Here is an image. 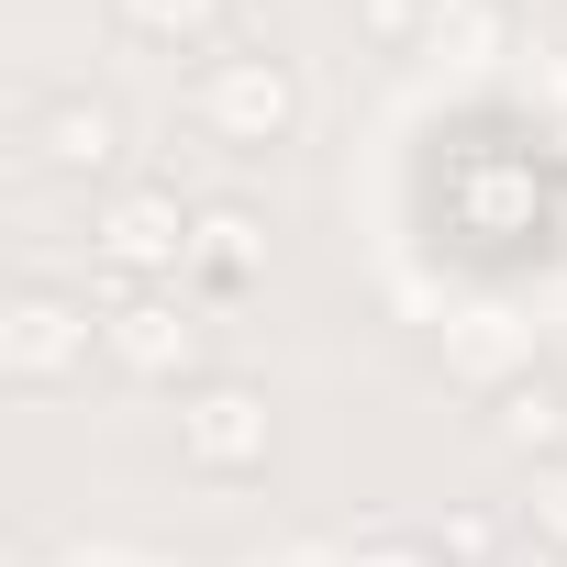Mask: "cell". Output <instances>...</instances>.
Wrapping results in <instances>:
<instances>
[{
	"instance_id": "cell-1",
	"label": "cell",
	"mask_w": 567,
	"mask_h": 567,
	"mask_svg": "<svg viewBox=\"0 0 567 567\" xmlns=\"http://www.w3.org/2000/svg\"><path fill=\"white\" fill-rule=\"evenodd\" d=\"M189 212H178V189H112L101 200V267L112 278H156V267H189Z\"/></svg>"
},
{
	"instance_id": "cell-2",
	"label": "cell",
	"mask_w": 567,
	"mask_h": 567,
	"mask_svg": "<svg viewBox=\"0 0 567 567\" xmlns=\"http://www.w3.org/2000/svg\"><path fill=\"white\" fill-rule=\"evenodd\" d=\"M200 123L212 134H234V145H267L278 123H290V68L278 56H223V68H200Z\"/></svg>"
},
{
	"instance_id": "cell-3",
	"label": "cell",
	"mask_w": 567,
	"mask_h": 567,
	"mask_svg": "<svg viewBox=\"0 0 567 567\" xmlns=\"http://www.w3.org/2000/svg\"><path fill=\"white\" fill-rule=\"evenodd\" d=\"M178 445H189V467L234 478V467H256V456H267V401H256L245 379H212V390L178 412Z\"/></svg>"
},
{
	"instance_id": "cell-4",
	"label": "cell",
	"mask_w": 567,
	"mask_h": 567,
	"mask_svg": "<svg viewBox=\"0 0 567 567\" xmlns=\"http://www.w3.org/2000/svg\"><path fill=\"white\" fill-rule=\"evenodd\" d=\"M101 346H112L134 379H167V368H189V357H200V323H189L178 301H145V290H134V301L112 312V334H101Z\"/></svg>"
},
{
	"instance_id": "cell-5",
	"label": "cell",
	"mask_w": 567,
	"mask_h": 567,
	"mask_svg": "<svg viewBox=\"0 0 567 567\" xmlns=\"http://www.w3.org/2000/svg\"><path fill=\"white\" fill-rule=\"evenodd\" d=\"M90 357V312H68L56 290H23V312H12V368L23 379H68Z\"/></svg>"
},
{
	"instance_id": "cell-6",
	"label": "cell",
	"mask_w": 567,
	"mask_h": 567,
	"mask_svg": "<svg viewBox=\"0 0 567 567\" xmlns=\"http://www.w3.org/2000/svg\"><path fill=\"white\" fill-rule=\"evenodd\" d=\"M34 145H45V167H68V178H101V167L123 156V123H112L101 101H56Z\"/></svg>"
},
{
	"instance_id": "cell-7",
	"label": "cell",
	"mask_w": 567,
	"mask_h": 567,
	"mask_svg": "<svg viewBox=\"0 0 567 567\" xmlns=\"http://www.w3.org/2000/svg\"><path fill=\"white\" fill-rule=\"evenodd\" d=\"M567 434V390L556 379H512L501 390V445H556Z\"/></svg>"
},
{
	"instance_id": "cell-8",
	"label": "cell",
	"mask_w": 567,
	"mask_h": 567,
	"mask_svg": "<svg viewBox=\"0 0 567 567\" xmlns=\"http://www.w3.org/2000/svg\"><path fill=\"white\" fill-rule=\"evenodd\" d=\"M189 256H200L212 278H245V267H256V223H245V212L223 200V212H200V234H189Z\"/></svg>"
},
{
	"instance_id": "cell-9",
	"label": "cell",
	"mask_w": 567,
	"mask_h": 567,
	"mask_svg": "<svg viewBox=\"0 0 567 567\" xmlns=\"http://www.w3.org/2000/svg\"><path fill=\"white\" fill-rule=\"evenodd\" d=\"M112 12H123L145 45H189V34H212V12H223V0H112Z\"/></svg>"
},
{
	"instance_id": "cell-10",
	"label": "cell",
	"mask_w": 567,
	"mask_h": 567,
	"mask_svg": "<svg viewBox=\"0 0 567 567\" xmlns=\"http://www.w3.org/2000/svg\"><path fill=\"white\" fill-rule=\"evenodd\" d=\"M534 534H545V545H567V467H545V478H534Z\"/></svg>"
}]
</instances>
